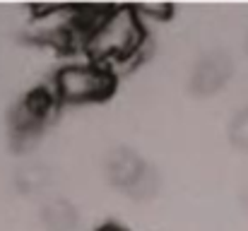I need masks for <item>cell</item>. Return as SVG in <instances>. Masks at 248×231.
Masks as SVG:
<instances>
[{
	"label": "cell",
	"instance_id": "30bf717a",
	"mask_svg": "<svg viewBox=\"0 0 248 231\" xmlns=\"http://www.w3.org/2000/svg\"><path fill=\"white\" fill-rule=\"evenodd\" d=\"M99 231H123V229H118V227H101Z\"/></svg>",
	"mask_w": 248,
	"mask_h": 231
},
{
	"label": "cell",
	"instance_id": "52a82bcc",
	"mask_svg": "<svg viewBox=\"0 0 248 231\" xmlns=\"http://www.w3.org/2000/svg\"><path fill=\"white\" fill-rule=\"evenodd\" d=\"M159 190V176H157V171L152 169V166H147L145 169V173L125 190L130 198H135V200H150V198H155V193Z\"/></svg>",
	"mask_w": 248,
	"mask_h": 231
},
{
	"label": "cell",
	"instance_id": "277c9868",
	"mask_svg": "<svg viewBox=\"0 0 248 231\" xmlns=\"http://www.w3.org/2000/svg\"><path fill=\"white\" fill-rule=\"evenodd\" d=\"M227 79H229V61L224 56H205L190 75V89L200 96H210L219 92Z\"/></svg>",
	"mask_w": 248,
	"mask_h": 231
},
{
	"label": "cell",
	"instance_id": "6da1fadb",
	"mask_svg": "<svg viewBox=\"0 0 248 231\" xmlns=\"http://www.w3.org/2000/svg\"><path fill=\"white\" fill-rule=\"evenodd\" d=\"M147 44V29L135 7L113 5L99 19V24L84 36L80 51L84 58L111 68H125L140 58Z\"/></svg>",
	"mask_w": 248,
	"mask_h": 231
},
{
	"label": "cell",
	"instance_id": "ba28073f",
	"mask_svg": "<svg viewBox=\"0 0 248 231\" xmlns=\"http://www.w3.org/2000/svg\"><path fill=\"white\" fill-rule=\"evenodd\" d=\"M135 10L142 17V22H166V19H171L176 7L171 2H159V5H150L147 2V5H138Z\"/></svg>",
	"mask_w": 248,
	"mask_h": 231
},
{
	"label": "cell",
	"instance_id": "9c48e42d",
	"mask_svg": "<svg viewBox=\"0 0 248 231\" xmlns=\"http://www.w3.org/2000/svg\"><path fill=\"white\" fill-rule=\"evenodd\" d=\"M232 140L239 145V147H246L248 150V113H241L234 123H232Z\"/></svg>",
	"mask_w": 248,
	"mask_h": 231
},
{
	"label": "cell",
	"instance_id": "7a4b0ae2",
	"mask_svg": "<svg viewBox=\"0 0 248 231\" xmlns=\"http://www.w3.org/2000/svg\"><path fill=\"white\" fill-rule=\"evenodd\" d=\"M48 87L61 106L99 104L116 92V73L101 63L82 58L61 65Z\"/></svg>",
	"mask_w": 248,
	"mask_h": 231
},
{
	"label": "cell",
	"instance_id": "5b68a950",
	"mask_svg": "<svg viewBox=\"0 0 248 231\" xmlns=\"http://www.w3.org/2000/svg\"><path fill=\"white\" fill-rule=\"evenodd\" d=\"M145 169H147V164L135 152H130V150H116L108 156V161H106L108 181L116 188H123V190H128L145 173Z\"/></svg>",
	"mask_w": 248,
	"mask_h": 231
},
{
	"label": "cell",
	"instance_id": "8992f818",
	"mask_svg": "<svg viewBox=\"0 0 248 231\" xmlns=\"http://www.w3.org/2000/svg\"><path fill=\"white\" fill-rule=\"evenodd\" d=\"M41 222L48 231H78L80 215L68 200H48L41 210Z\"/></svg>",
	"mask_w": 248,
	"mask_h": 231
},
{
	"label": "cell",
	"instance_id": "3957f363",
	"mask_svg": "<svg viewBox=\"0 0 248 231\" xmlns=\"http://www.w3.org/2000/svg\"><path fill=\"white\" fill-rule=\"evenodd\" d=\"M56 106H61V104L56 101L51 87L27 94L17 104V108L12 111V133H15V138H36V133L51 121Z\"/></svg>",
	"mask_w": 248,
	"mask_h": 231
}]
</instances>
